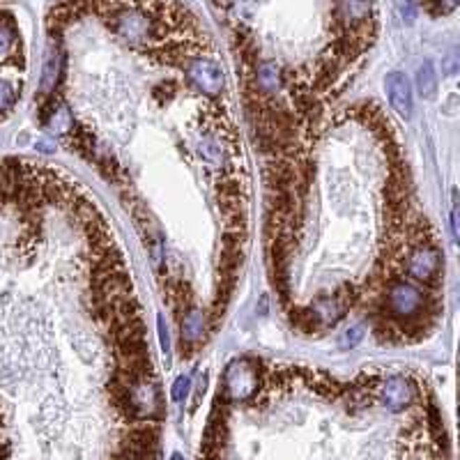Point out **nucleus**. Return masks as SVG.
Instances as JSON below:
<instances>
[{
  "label": "nucleus",
  "instance_id": "1",
  "mask_svg": "<svg viewBox=\"0 0 460 460\" xmlns=\"http://www.w3.org/2000/svg\"><path fill=\"white\" fill-rule=\"evenodd\" d=\"M109 26L115 35L129 44L155 42L159 37V23L138 5H113Z\"/></svg>",
  "mask_w": 460,
  "mask_h": 460
},
{
  "label": "nucleus",
  "instance_id": "2",
  "mask_svg": "<svg viewBox=\"0 0 460 460\" xmlns=\"http://www.w3.org/2000/svg\"><path fill=\"white\" fill-rule=\"evenodd\" d=\"M387 304H389V313L391 320H408L424 313L426 309V297L421 290H417L412 283L405 281H394L389 283L387 290Z\"/></svg>",
  "mask_w": 460,
  "mask_h": 460
},
{
  "label": "nucleus",
  "instance_id": "3",
  "mask_svg": "<svg viewBox=\"0 0 460 460\" xmlns=\"http://www.w3.org/2000/svg\"><path fill=\"white\" fill-rule=\"evenodd\" d=\"M224 385V398H251L258 389V368L251 359H237L226 371Z\"/></svg>",
  "mask_w": 460,
  "mask_h": 460
},
{
  "label": "nucleus",
  "instance_id": "4",
  "mask_svg": "<svg viewBox=\"0 0 460 460\" xmlns=\"http://www.w3.org/2000/svg\"><path fill=\"white\" fill-rule=\"evenodd\" d=\"M184 69H187L189 81L201 92H205V95H210V97L221 95V90H224V72H221V67L214 63V60L194 58L184 65Z\"/></svg>",
  "mask_w": 460,
  "mask_h": 460
},
{
  "label": "nucleus",
  "instance_id": "5",
  "mask_svg": "<svg viewBox=\"0 0 460 460\" xmlns=\"http://www.w3.org/2000/svg\"><path fill=\"white\" fill-rule=\"evenodd\" d=\"M440 263L442 256L435 247H417L408 256V274L412 279L435 286L440 279Z\"/></svg>",
  "mask_w": 460,
  "mask_h": 460
},
{
  "label": "nucleus",
  "instance_id": "6",
  "mask_svg": "<svg viewBox=\"0 0 460 460\" xmlns=\"http://www.w3.org/2000/svg\"><path fill=\"white\" fill-rule=\"evenodd\" d=\"M378 391L382 403L391 412H403L405 408H410L414 396H417V387L408 378H403V375H391V378L382 382Z\"/></svg>",
  "mask_w": 460,
  "mask_h": 460
},
{
  "label": "nucleus",
  "instance_id": "7",
  "mask_svg": "<svg viewBox=\"0 0 460 460\" xmlns=\"http://www.w3.org/2000/svg\"><path fill=\"white\" fill-rule=\"evenodd\" d=\"M385 88H387L389 104L394 106V111L398 115H403V118H410L412 115V86H410L408 76L401 72L387 74Z\"/></svg>",
  "mask_w": 460,
  "mask_h": 460
},
{
  "label": "nucleus",
  "instance_id": "8",
  "mask_svg": "<svg viewBox=\"0 0 460 460\" xmlns=\"http://www.w3.org/2000/svg\"><path fill=\"white\" fill-rule=\"evenodd\" d=\"M371 5L368 0H339V17L345 28H352V33L368 26Z\"/></svg>",
  "mask_w": 460,
  "mask_h": 460
},
{
  "label": "nucleus",
  "instance_id": "9",
  "mask_svg": "<svg viewBox=\"0 0 460 460\" xmlns=\"http://www.w3.org/2000/svg\"><path fill=\"white\" fill-rule=\"evenodd\" d=\"M205 334V313L198 309H189L182 320V343H196Z\"/></svg>",
  "mask_w": 460,
  "mask_h": 460
},
{
  "label": "nucleus",
  "instance_id": "10",
  "mask_svg": "<svg viewBox=\"0 0 460 460\" xmlns=\"http://www.w3.org/2000/svg\"><path fill=\"white\" fill-rule=\"evenodd\" d=\"M60 67H63V56L56 46L49 49V56H46V65H44V81H42V90H53L56 88V81L60 76Z\"/></svg>",
  "mask_w": 460,
  "mask_h": 460
},
{
  "label": "nucleus",
  "instance_id": "11",
  "mask_svg": "<svg viewBox=\"0 0 460 460\" xmlns=\"http://www.w3.org/2000/svg\"><path fill=\"white\" fill-rule=\"evenodd\" d=\"M417 90H419V95L426 99L435 97V92H437V74H435L433 63H428V60L417 72Z\"/></svg>",
  "mask_w": 460,
  "mask_h": 460
},
{
  "label": "nucleus",
  "instance_id": "12",
  "mask_svg": "<svg viewBox=\"0 0 460 460\" xmlns=\"http://www.w3.org/2000/svg\"><path fill=\"white\" fill-rule=\"evenodd\" d=\"M279 86V67L272 63H265L258 67V90L260 92H272Z\"/></svg>",
  "mask_w": 460,
  "mask_h": 460
},
{
  "label": "nucleus",
  "instance_id": "13",
  "mask_svg": "<svg viewBox=\"0 0 460 460\" xmlns=\"http://www.w3.org/2000/svg\"><path fill=\"white\" fill-rule=\"evenodd\" d=\"M362 341H364V329L359 325H355V327L345 329V332L339 336V348L341 350H352V348H357Z\"/></svg>",
  "mask_w": 460,
  "mask_h": 460
},
{
  "label": "nucleus",
  "instance_id": "14",
  "mask_svg": "<svg viewBox=\"0 0 460 460\" xmlns=\"http://www.w3.org/2000/svg\"><path fill=\"white\" fill-rule=\"evenodd\" d=\"M198 152L203 155V159L212 161V164H217V166H221V161H224L219 143L212 141V138H205V141H201V145H198Z\"/></svg>",
  "mask_w": 460,
  "mask_h": 460
},
{
  "label": "nucleus",
  "instance_id": "15",
  "mask_svg": "<svg viewBox=\"0 0 460 460\" xmlns=\"http://www.w3.org/2000/svg\"><path fill=\"white\" fill-rule=\"evenodd\" d=\"M189 389H191V378H187V375H182V378H178L175 380V385H173V401L175 403H180V401H184V398L189 396Z\"/></svg>",
  "mask_w": 460,
  "mask_h": 460
},
{
  "label": "nucleus",
  "instance_id": "16",
  "mask_svg": "<svg viewBox=\"0 0 460 460\" xmlns=\"http://www.w3.org/2000/svg\"><path fill=\"white\" fill-rule=\"evenodd\" d=\"M14 44V30L7 23H0V56H5Z\"/></svg>",
  "mask_w": 460,
  "mask_h": 460
},
{
  "label": "nucleus",
  "instance_id": "17",
  "mask_svg": "<svg viewBox=\"0 0 460 460\" xmlns=\"http://www.w3.org/2000/svg\"><path fill=\"white\" fill-rule=\"evenodd\" d=\"M14 102V90L7 81H0V111H7Z\"/></svg>",
  "mask_w": 460,
  "mask_h": 460
},
{
  "label": "nucleus",
  "instance_id": "18",
  "mask_svg": "<svg viewBox=\"0 0 460 460\" xmlns=\"http://www.w3.org/2000/svg\"><path fill=\"white\" fill-rule=\"evenodd\" d=\"M159 339H161V348H164V352L168 355V350H171V339H168V329H166V322H164V318L159 316Z\"/></svg>",
  "mask_w": 460,
  "mask_h": 460
},
{
  "label": "nucleus",
  "instance_id": "19",
  "mask_svg": "<svg viewBox=\"0 0 460 460\" xmlns=\"http://www.w3.org/2000/svg\"><path fill=\"white\" fill-rule=\"evenodd\" d=\"M171 460H184V458H182L180 454H173V456H171Z\"/></svg>",
  "mask_w": 460,
  "mask_h": 460
}]
</instances>
